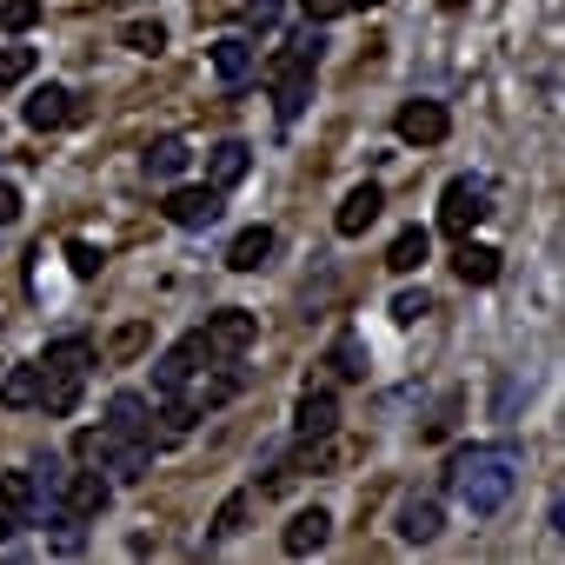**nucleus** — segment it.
<instances>
[{
    "instance_id": "nucleus-1",
    "label": "nucleus",
    "mask_w": 565,
    "mask_h": 565,
    "mask_svg": "<svg viewBox=\"0 0 565 565\" xmlns=\"http://www.w3.org/2000/svg\"><path fill=\"white\" fill-rule=\"evenodd\" d=\"M519 446H466L459 459H452V492H459V505L472 512V519H492V512H505V499L519 492Z\"/></svg>"
},
{
    "instance_id": "nucleus-2",
    "label": "nucleus",
    "mask_w": 565,
    "mask_h": 565,
    "mask_svg": "<svg viewBox=\"0 0 565 565\" xmlns=\"http://www.w3.org/2000/svg\"><path fill=\"white\" fill-rule=\"evenodd\" d=\"M34 366H41V393H34V406H41L47 419H67V413L81 406V386H87V366H94V340L67 333V340H54Z\"/></svg>"
},
{
    "instance_id": "nucleus-3",
    "label": "nucleus",
    "mask_w": 565,
    "mask_h": 565,
    "mask_svg": "<svg viewBox=\"0 0 565 565\" xmlns=\"http://www.w3.org/2000/svg\"><path fill=\"white\" fill-rule=\"evenodd\" d=\"M320 28H307V34H294L287 41V54L273 61V114H279V127H294L300 114H307V100H313V74H320Z\"/></svg>"
},
{
    "instance_id": "nucleus-4",
    "label": "nucleus",
    "mask_w": 565,
    "mask_h": 565,
    "mask_svg": "<svg viewBox=\"0 0 565 565\" xmlns=\"http://www.w3.org/2000/svg\"><path fill=\"white\" fill-rule=\"evenodd\" d=\"M253 340H259V320H253L246 307H220V313H206V327H200V353H206V366L239 360Z\"/></svg>"
},
{
    "instance_id": "nucleus-5",
    "label": "nucleus",
    "mask_w": 565,
    "mask_h": 565,
    "mask_svg": "<svg viewBox=\"0 0 565 565\" xmlns=\"http://www.w3.org/2000/svg\"><path fill=\"white\" fill-rule=\"evenodd\" d=\"M486 213H492V186H486V180H472V173H459V180L446 186V200H439V226H446L452 239H466Z\"/></svg>"
},
{
    "instance_id": "nucleus-6",
    "label": "nucleus",
    "mask_w": 565,
    "mask_h": 565,
    "mask_svg": "<svg viewBox=\"0 0 565 565\" xmlns=\"http://www.w3.org/2000/svg\"><path fill=\"white\" fill-rule=\"evenodd\" d=\"M107 505H114V479H107V472H67V486H61V512H67V519L87 525V519H100Z\"/></svg>"
},
{
    "instance_id": "nucleus-7",
    "label": "nucleus",
    "mask_w": 565,
    "mask_h": 565,
    "mask_svg": "<svg viewBox=\"0 0 565 565\" xmlns=\"http://www.w3.org/2000/svg\"><path fill=\"white\" fill-rule=\"evenodd\" d=\"M74 114H81V107H74V94H67L61 81L34 87V94H28V107H21V120H28L34 134H61V127H74Z\"/></svg>"
},
{
    "instance_id": "nucleus-8",
    "label": "nucleus",
    "mask_w": 565,
    "mask_h": 565,
    "mask_svg": "<svg viewBox=\"0 0 565 565\" xmlns=\"http://www.w3.org/2000/svg\"><path fill=\"white\" fill-rule=\"evenodd\" d=\"M173 226H186V233H200V226H213L226 206H220V186H173L167 193V206H160Z\"/></svg>"
},
{
    "instance_id": "nucleus-9",
    "label": "nucleus",
    "mask_w": 565,
    "mask_h": 565,
    "mask_svg": "<svg viewBox=\"0 0 565 565\" xmlns=\"http://www.w3.org/2000/svg\"><path fill=\"white\" fill-rule=\"evenodd\" d=\"M393 127H399V140H406V147H439V140L452 134V120H446V107H439V100H406Z\"/></svg>"
},
{
    "instance_id": "nucleus-10",
    "label": "nucleus",
    "mask_w": 565,
    "mask_h": 565,
    "mask_svg": "<svg viewBox=\"0 0 565 565\" xmlns=\"http://www.w3.org/2000/svg\"><path fill=\"white\" fill-rule=\"evenodd\" d=\"M380 206H386V186L380 180H360L347 200H340V213H333V226H340V239H360L373 220H380Z\"/></svg>"
},
{
    "instance_id": "nucleus-11",
    "label": "nucleus",
    "mask_w": 565,
    "mask_h": 565,
    "mask_svg": "<svg viewBox=\"0 0 565 565\" xmlns=\"http://www.w3.org/2000/svg\"><path fill=\"white\" fill-rule=\"evenodd\" d=\"M200 360H206V353H200V333H186L173 353H160V366H153V393H160V399H173V393L200 373Z\"/></svg>"
},
{
    "instance_id": "nucleus-12",
    "label": "nucleus",
    "mask_w": 565,
    "mask_h": 565,
    "mask_svg": "<svg viewBox=\"0 0 565 565\" xmlns=\"http://www.w3.org/2000/svg\"><path fill=\"white\" fill-rule=\"evenodd\" d=\"M107 433H114V439H153V406H147V393H114V399H107Z\"/></svg>"
},
{
    "instance_id": "nucleus-13",
    "label": "nucleus",
    "mask_w": 565,
    "mask_h": 565,
    "mask_svg": "<svg viewBox=\"0 0 565 565\" xmlns=\"http://www.w3.org/2000/svg\"><path fill=\"white\" fill-rule=\"evenodd\" d=\"M100 466H107V472H114L120 486H140V479L153 472V439H107Z\"/></svg>"
},
{
    "instance_id": "nucleus-14",
    "label": "nucleus",
    "mask_w": 565,
    "mask_h": 565,
    "mask_svg": "<svg viewBox=\"0 0 565 565\" xmlns=\"http://www.w3.org/2000/svg\"><path fill=\"white\" fill-rule=\"evenodd\" d=\"M333 539V512L327 505H307V512H294V525H287V539H279V545H287L294 558H307V552H320Z\"/></svg>"
},
{
    "instance_id": "nucleus-15",
    "label": "nucleus",
    "mask_w": 565,
    "mask_h": 565,
    "mask_svg": "<svg viewBox=\"0 0 565 565\" xmlns=\"http://www.w3.org/2000/svg\"><path fill=\"white\" fill-rule=\"evenodd\" d=\"M253 67H259V47H253L246 34H226V41H213V81L239 87V81H246Z\"/></svg>"
},
{
    "instance_id": "nucleus-16",
    "label": "nucleus",
    "mask_w": 565,
    "mask_h": 565,
    "mask_svg": "<svg viewBox=\"0 0 565 565\" xmlns=\"http://www.w3.org/2000/svg\"><path fill=\"white\" fill-rule=\"evenodd\" d=\"M333 426H340V399H333L327 386H320V393H300V406H294V433H300V439H327Z\"/></svg>"
},
{
    "instance_id": "nucleus-17",
    "label": "nucleus",
    "mask_w": 565,
    "mask_h": 565,
    "mask_svg": "<svg viewBox=\"0 0 565 565\" xmlns=\"http://www.w3.org/2000/svg\"><path fill=\"white\" fill-rule=\"evenodd\" d=\"M439 532H446V505L439 499H406L399 505V539L406 545H433Z\"/></svg>"
},
{
    "instance_id": "nucleus-18",
    "label": "nucleus",
    "mask_w": 565,
    "mask_h": 565,
    "mask_svg": "<svg viewBox=\"0 0 565 565\" xmlns=\"http://www.w3.org/2000/svg\"><path fill=\"white\" fill-rule=\"evenodd\" d=\"M246 167H253V147H246V140H220V147L206 153V186H220V193H226V186H239V180H246Z\"/></svg>"
},
{
    "instance_id": "nucleus-19",
    "label": "nucleus",
    "mask_w": 565,
    "mask_h": 565,
    "mask_svg": "<svg viewBox=\"0 0 565 565\" xmlns=\"http://www.w3.org/2000/svg\"><path fill=\"white\" fill-rule=\"evenodd\" d=\"M186 160H193V147H186V140H173V134H167V140H153V147L140 153L147 180H180V173H186Z\"/></svg>"
},
{
    "instance_id": "nucleus-20",
    "label": "nucleus",
    "mask_w": 565,
    "mask_h": 565,
    "mask_svg": "<svg viewBox=\"0 0 565 565\" xmlns=\"http://www.w3.org/2000/svg\"><path fill=\"white\" fill-rule=\"evenodd\" d=\"M266 253H273V226H246V233L226 246V266H233V273H259Z\"/></svg>"
},
{
    "instance_id": "nucleus-21",
    "label": "nucleus",
    "mask_w": 565,
    "mask_h": 565,
    "mask_svg": "<svg viewBox=\"0 0 565 565\" xmlns=\"http://www.w3.org/2000/svg\"><path fill=\"white\" fill-rule=\"evenodd\" d=\"M426 253H433L426 226H406V233L386 246V266H393V273H419V266H426Z\"/></svg>"
},
{
    "instance_id": "nucleus-22",
    "label": "nucleus",
    "mask_w": 565,
    "mask_h": 565,
    "mask_svg": "<svg viewBox=\"0 0 565 565\" xmlns=\"http://www.w3.org/2000/svg\"><path fill=\"white\" fill-rule=\"evenodd\" d=\"M327 366H333V380H366V366H373L366 360V340L360 333H340L333 353H327Z\"/></svg>"
},
{
    "instance_id": "nucleus-23",
    "label": "nucleus",
    "mask_w": 565,
    "mask_h": 565,
    "mask_svg": "<svg viewBox=\"0 0 565 565\" xmlns=\"http://www.w3.org/2000/svg\"><path fill=\"white\" fill-rule=\"evenodd\" d=\"M246 512H253V492H233V499L213 512V532H206V545H226V539H239V532H246Z\"/></svg>"
},
{
    "instance_id": "nucleus-24",
    "label": "nucleus",
    "mask_w": 565,
    "mask_h": 565,
    "mask_svg": "<svg viewBox=\"0 0 565 565\" xmlns=\"http://www.w3.org/2000/svg\"><path fill=\"white\" fill-rule=\"evenodd\" d=\"M459 279H466V287H492V279H499V253L492 246H459Z\"/></svg>"
},
{
    "instance_id": "nucleus-25",
    "label": "nucleus",
    "mask_w": 565,
    "mask_h": 565,
    "mask_svg": "<svg viewBox=\"0 0 565 565\" xmlns=\"http://www.w3.org/2000/svg\"><path fill=\"white\" fill-rule=\"evenodd\" d=\"M34 393H41V366H14V373H8V386H0V399H8L14 413H28V406H34Z\"/></svg>"
},
{
    "instance_id": "nucleus-26",
    "label": "nucleus",
    "mask_w": 565,
    "mask_h": 565,
    "mask_svg": "<svg viewBox=\"0 0 565 565\" xmlns=\"http://www.w3.org/2000/svg\"><path fill=\"white\" fill-rule=\"evenodd\" d=\"M120 41H127L134 54H160V47H167V28H160V21H127Z\"/></svg>"
},
{
    "instance_id": "nucleus-27",
    "label": "nucleus",
    "mask_w": 565,
    "mask_h": 565,
    "mask_svg": "<svg viewBox=\"0 0 565 565\" xmlns=\"http://www.w3.org/2000/svg\"><path fill=\"white\" fill-rule=\"evenodd\" d=\"M34 74V47H0V87H21Z\"/></svg>"
},
{
    "instance_id": "nucleus-28",
    "label": "nucleus",
    "mask_w": 565,
    "mask_h": 565,
    "mask_svg": "<svg viewBox=\"0 0 565 565\" xmlns=\"http://www.w3.org/2000/svg\"><path fill=\"white\" fill-rule=\"evenodd\" d=\"M41 21V0H0V28L8 34H28Z\"/></svg>"
},
{
    "instance_id": "nucleus-29",
    "label": "nucleus",
    "mask_w": 565,
    "mask_h": 565,
    "mask_svg": "<svg viewBox=\"0 0 565 565\" xmlns=\"http://www.w3.org/2000/svg\"><path fill=\"white\" fill-rule=\"evenodd\" d=\"M279 14H287L279 0H246V8H239V21H246L253 34H273V28H279Z\"/></svg>"
},
{
    "instance_id": "nucleus-30",
    "label": "nucleus",
    "mask_w": 565,
    "mask_h": 565,
    "mask_svg": "<svg viewBox=\"0 0 565 565\" xmlns=\"http://www.w3.org/2000/svg\"><path fill=\"white\" fill-rule=\"evenodd\" d=\"M519 399H532V380H519V373H512V380L499 386V399H492V419H512V413H519Z\"/></svg>"
},
{
    "instance_id": "nucleus-31",
    "label": "nucleus",
    "mask_w": 565,
    "mask_h": 565,
    "mask_svg": "<svg viewBox=\"0 0 565 565\" xmlns=\"http://www.w3.org/2000/svg\"><path fill=\"white\" fill-rule=\"evenodd\" d=\"M426 313H433L426 294H399V300H393V320H399V327H413V320H426Z\"/></svg>"
},
{
    "instance_id": "nucleus-32",
    "label": "nucleus",
    "mask_w": 565,
    "mask_h": 565,
    "mask_svg": "<svg viewBox=\"0 0 565 565\" xmlns=\"http://www.w3.org/2000/svg\"><path fill=\"white\" fill-rule=\"evenodd\" d=\"M107 439H114V433H107V426H87V433H81V439H74V452H81V459H87V466H100V452H107Z\"/></svg>"
},
{
    "instance_id": "nucleus-33",
    "label": "nucleus",
    "mask_w": 565,
    "mask_h": 565,
    "mask_svg": "<svg viewBox=\"0 0 565 565\" xmlns=\"http://www.w3.org/2000/svg\"><path fill=\"white\" fill-rule=\"evenodd\" d=\"M14 220H21V186L0 180V226H14Z\"/></svg>"
},
{
    "instance_id": "nucleus-34",
    "label": "nucleus",
    "mask_w": 565,
    "mask_h": 565,
    "mask_svg": "<svg viewBox=\"0 0 565 565\" xmlns=\"http://www.w3.org/2000/svg\"><path fill=\"white\" fill-rule=\"evenodd\" d=\"M67 259H74V273H81V279H87V273H94V266H100V253H94V246H87V239H74V246H67Z\"/></svg>"
},
{
    "instance_id": "nucleus-35",
    "label": "nucleus",
    "mask_w": 565,
    "mask_h": 565,
    "mask_svg": "<svg viewBox=\"0 0 565 565\" xmlns=\"http://www.w3.org/2000/svg\"><path fill=\"white\" fill-rule=\"evenodd\" d=\"M300 8H307V21H313V28H327L333 14H347V8H340V0H300Z\"/></svg>"
},
{
    "instance_id": "nucleus-36",
    "label": "nucleus",
    "mask_w": 565,
    "mask_h": 565,
    "mask_svg": "<svg viewBox=\"0 0 565 565\" xmlns=\"http://www.w3.org/2000/svg\"><path fill=\"white\" fill-rule=\"evenodd\" d=\"M340 8H360V14H366V8H380V0H340Z\"/></svg>"
}]
</instances>
